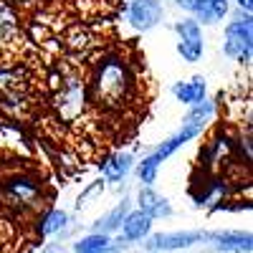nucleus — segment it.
<instances>
[{"label":"nucleus","instance_id":"nucleus-1","mask_svg":"<svg viewBox=\"0 0 253 253\" xmlns=\"http://www.w3.org/2000/svg\"><path fill=\"white\" fill-rule=\"evenodd\" d=\"M215 114V101L213 99H203L198 104H193V109H190V114L182 119V126L172 134V137H167L155 152H150L147 157H142V162L137 165V177L142 185H155L157 180V170H160V165L165 160H170L180 147H185L190 139H195L198 134H203V129L208 126V122L213 119Z\"/></svg>","mask_w":253,"mask_h":253},{"label":"nucleus","instance_id":"nucleus-2","mask_svg":"<svg viewBox=\"0 0 253 253\" xmlns=\"http://www.w3.org/2000/svg\"><path fill=\"white\" fill-rule=\"evenodd\" d=\"M132 81L134 76L129 74L126 63L122 58H107L99 63V69L91 81V99L99 107L117 109L129 99L132 94Z\"/></svg>","mask_w":253,"mask_h":253},{"label":"nucleus","instance_id":"nucleus-3","mask_svg":"<svg viewBox=\"0 0 253 253\" xmlns=\"http://www.w3.org/2000/svg\"><path fill=\"white\" fill-rule=\"evenodd\" d=\"M223 53L238 63H251L253 56V20L251 13L236 10L233 20L225 26V38H223Z\"/></svg>","mask_w":253,"mask_h":253},{"label":"nucleus","instance_id":"nucleus-4","mask_svg":"<svg viewBox=\"0 0 253 253\" xmlns=\"http://www.w3.org/2000/svg\"><path fill=\"white\" fill-rule=\"evenodd\" d=\"M162 0H126L124 18L137 33H147L162 23Z\"/></svg>","mask_w":253,"mask_h":253},{"label":"nucleus","instance_id":"nucleus-5","mask_svg":"<svg viewBox=\"0 0 253 253\" xmlns=\"http://www.w3.org/2000/svg\"><path fill=\"white\" fill-rule=\"evenodd\" d=\"M175 33H177V51L187 63H198L203 58L205 51V41H203V31L195 18H182L175 23Z\"/></svg>","mask_w":253,"mask_h":253},{"label":"nucleus","instance_id":"nucleus-6","mask_svg":"<svg viewBox=\"0 0 253 253\" xmlns=\"http://www.w3.org/2000/svg\"><path fill=\"white\" fill-rule=\"evenodd\" d=\"M203 241H205L203 230H172V233H150L144 238V248L150 253H170V251L190 248Z\"/></svg>","mask_w":253,"mask_h":253},{"label":"nucleus","instance_id":"nucleus-7","mask_svg":"<svg viewBox=\"0 0 253 253\" xmlns=\"http://www.w3.org/2000/svg\"><path fill=\"white\" fill-rule=\"evenodd\" d=\"M3 195L8 200V205L18 208V210H28V208H36L41 203V185L26 175H18V177H10L3 187Z\"/></svg>","mask_w":253,"mask_h":253},{"label":"nucleus","instance_id":"nucleus-8","mask_svg":"<svg viewBox=\"0 0 253 253\" xmlns=\"http://www.w3.org/2000/svg\"><path fill=\"white\" fill-rule=\"evenodd\" d=\"M175 3L205 26H215L228 15V0H175Z\"/></svg>","mask_w":253,"mask_h":253},{"label":"nucleus","instance_id":"nucleus-9","mask_svg":"<svg viewBox=\"0 0 253 253\" xmlns=\"http://www.w3.org/2000/svg\"><path fill=\"white\" fill-rule=\"evenodd\" d=\"M205 241H210V246L220 253H251L253 251V236L248 230H215V233H205Z\"/></svg>","mask_w":253,"mask_h":253},{"label":"nucleus","instance_id":"nucleus-10","mask_svg":"<svg viewBox=\"0 0 253 253\" xmlns=\"http://www.w3.org/2000/svg\"><path fill=\"white\" fill-rule=\"evenodd\" d=\"M150 233H152V218L147 215V213H142L139 208L137 210H129V213L124 215L122 225H119V241L129 243V246L144 241Z\"/></svg>","mask_w":253,"mask_h":253},{"label":"nucleus","instance_id":"nucleus-11","mask_svg":"<svg viewBox=\"0 0 253 253\" xmlns=\"http://www.w3.org/2000/svg\"><path fill=\"white\" fill-rule=\"evenodd\" d=\"M137 208L142 213H147L152 220L157 218H170L172 215V205L165 195H160L152 185H142L139 193H137Z\"/></svg>","mask_w":253,"mask_h":253},{"label":"nucleus","instance_id":"nucleus-12","mask_svg":"<svg viewBox=\"0 0 253 253\" xmlns=\"http://www.w3.org/2000/svg\"><path fill=\"white\" fill-rule=\"evenodd\" d=\"M132 170H134V157L129 152H114L101 162V180L117 185L129 177Z\"/></svg>","mask_w":253,"mask_h":253},{"label":"nucleus","instance_id":"nucleus-13","mask_svg":"<svg viewBox=\"0 0 253 253\" xmlns=\"http://www.w3.org/2000/svg\"><path fill=\"white\" fill-rule=\"evenodd\" d=\"M84 109V84H79L76 79H69L66 86L58 94V112L63 117H74Z\"/></svg>","mask_w":253,"mask_h":253},{"label":"nucleus","instance_id":"nucleus-14","mask_svg":"<svg viewBox=\"0 0 253 253\" xmlns=\"http://www.w3.org/2000/svg\"><path fill=\"white\" fill-rule=\"evenodd\" d=\"M71 223V215L66 213V210H61V208H51L46 210L43 215L38 218V236L41 238H51V236H61L63 230L69 228Z\"/></svg>","mask_w":253,"mask_h":253},{"label":"nucleus","instance_id":"nucleus-15","mask_svg":"<svg viewBox=\"0 0 253 253\" xmlns=\"http://www.w3.org/2000/svg\"><path fill=\"white\" fill-rule=\"evenodd\" d=\"M205 91H208V84L203 76H193L187 81H177L172 86V96L182 104H187V107H193V104L203 101L205 99Z\"/></svg>","mask_w":253,"mask_h":253},{"label":"nucleus","instance_id":"nucleus-16","mask_svg":"<svg viewBox=\"0 0 253 253\" xmlns=\"http://www.w3.org/2000/svg\"><path fill=\"white\" fill-rule=\"evenodd\" d=\"M132 210V200L129 198H124L122 203H117L109 213H104L94 225H91V230L94 233H107V236H112V233H117L119 230V225H122V220H124V215Z\"/></svg>","mask_w":253,"mask_h":253},{"label":"nucleus","instance_id":"nucleus-17","mask_svg":"<svg viewBox=\"0 0 253 253\" xmlns=\"http://www.w3.org/2000/svg\"><path fill=\"white\" fill-rule=\"evenodd\" d=\"M20 38V31H18V15L5 5L0 3V51L8 48L10 43Z\"/></svg>","mask_w":253,"mask_h":253},{"label":"nucleus","instance_id":"nucleus-18","mask_svg":"<svg viewBox=\"0 0 253 253\" xmlns=\"http://www.w3.org/2000/svg\"><path fill=\"white\" fill-rule=\"evenodd\" d=\"M109 243H112V236H107V233H94V230H91L89 236H84V238H79V241L74 243V253H101Z\"/></svg>","mask_w":253,"mask_h":253},{"label":"nucleus","instance_id":"nucleus-19","mask_svg":"<svg viewBox=\"0 0 253 253\" xmlns=\"http://www.w3.org/2000/svg\"><path fill=\"white\" fill-rule=\"evenodd\" d=\"M99 190H104V180H96V182H94V185L86 190V193H84V195H79V203H76V205H79V208H81V205H86V200H89L91 195H96Z\"/></svg>","mask_w":253,"mask_h":253},{"label":"nucleus","instance_id":"nucleus-20","mask_svg":"<svg viewBox=\"0 0 253 253\" xmlns=\"http://www.w3.org/2000/svg\"><path fill=\"white\" fill-rule=\"evenodd\" d=\"M41 253H66L61 243H48L46 248H41Z\"/></svg>","mask_w":253,"mask_h":253},{"label":"nucleus","instance_id":"nucleus-21","mask_svg":"<svg viewBox=\"0 0 253 253\" xmlns=\"http://www.w3.org/2000/svg\"><path fill=\"white\" fill-rule=\"evenodd\" d=\"M236 5H238L241 10L251 13V10H253V0H236Z\"/></svg>","mask_w":253,"mask_h":253},{"label":"nucleus","instance_id":"nucleus-22","mask_svg":"<svg viewBox=\"0 0 253 253\" xmlns=\"http://www.w3.org/2000/svg\"><path fill=\"white\" fill-rule=\"evenodd\" d=\"M13 3H31V0H13Z\"/></svg>","mask_w":253,"mask_h":253}]
</instances>
